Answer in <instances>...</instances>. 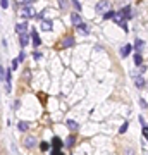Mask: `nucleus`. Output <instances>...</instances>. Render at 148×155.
<instances>
[{
  "instance_id": "1",
  "label": "nucleus",
  "mask_w": 148,
  "mask_h": 155,
  "mask_svg": "<svg viewBox=\"0 0 148 155\" xmlns=\"http://www.w3.org/2000/svg\"><path fill=\"white\" fill-rule=\"evenodd\" d=\"M112 21L117 24V26H121L126 33H128V22H126V17H124V14L119 10V12H114V17H112Z\"/></svg>"
},
{
  "instance_id": "2",
  "label": "nucleus",
  "mask_w": 148,
  "mask_h": 155,
  "mask_svg": "<svg viewBox=\"0 0 148 155\" xmlns=\"http://www.w3.org/2000/svg\"><path fill=\"white\" fill-rule=\"evenodd\" d=\"M110 9H112L110 0H98V3L95 5V10H97L98 14H107Z\"/></svg>"
},
{
  "instance_id": "3",
  "label": "nucleus",
  "mask_w": 148,
  "mask_h": 155,
  "mask_svg": "<svg viewBox=\"0 0 148 155\" xmlns=\"http://www.w3.org/2000/svg\"><path fill=\"white\" fill-rule=\"evenodd\" d=\"M19 14H21L24 19H29V17H33V16H34V9H33L31 5H21Z\"/></svg>"
},
{
  "instance_id": "4",
  "label": "nucleus",
  "mask_w": 148,
  "mask_h": 155,
  "mask_svg": "<svg viewBox=\"0 0 148 155\" xmlns=\"http://www.w3.org/2000/svg\"><path fill=\"white\" fill-rule=\"evenodd\" d=\"M72 45H74V38H72V36H66V38L60 41L59 47H60V48H69V47H72Z\"/></svg>"
},
{
  "instance_id": "5",
  "label": "nucleus",
  "mask_w": 148,
  "mask_h": 155,
  "mask_svg": "<svg viewBox=\"0 0 148 155\" xmlns=\"http://www.w3.org/2000/svg\"><path fill=\"white\" fill-rule=\"evenodd\" d=\"M16 33L21 36V35H26L28 33V24L26 22H19V24H16Z\"/></svg>"
},
{
  "instance_id": "6",
  "label": "nucleus",
  "mask_w": 148,
  "mask_h": 155,
  "mask_svg": "<svg viewBox=\"0 0 148 155\" xmlns=\"http://www.w3.org/2000/svg\"><path fill=\"white\" fill-rule=\"evenodd\" d=\"M22 143H24L26 148H33V147H36V138L34 136H26Z\"/></svg>"
},
{
  "instance_id": "7",
  "label": "nucleus",
  "mask_w": 148,
  "mask_h": 155,
  "mask_svg": "<svg viewBox=\"0 0 148 155\" xmlns=\"http://www.w3.org/2000/svg\"><path fill=\"white\" fill-rule=\"evenodd\" d=\"M71 22H72V26L78 28V26L83 22V21H81V16H79L78 12H72V14H71Z\"/></svg>"
},
{
  "instance_id": "8",
  "label": "nucleus",
  "mask_w": 148,
  "mask_h": 155,
  "mask_svg": "<svg viewBox=\"0 0 148 155\" xmlns=\"http://www.w3.org/2000/svg\"><path fill=\"white\" fill-rule=\"evenodd\" d=\"M131 50H133V45H131V43H126V45L121 48V55H122V57H128V55L131 53Z\"/></svg>"
},
{
  "instance_id": "9",
  "label": "nucleus",
  "mask_w": 148,
  "mask_h": 155,
  "mask_svg": "<svg viewBox=\"0 0 148 155\" xmlns=\"http://www.w3.org/2000/svg\"><path fill=\"white\" fill-rule=\"evenodd\" d=\"M52 145H53V148H55V150H60L64 143H62V140H60L59 136H53V138H52Z\"/></svg>"
},
{
  "instance_id": "10",
  "label": "nucleus",
  "mask_w": 148,
  "mask_h": 155,
  "mask_svg": "<svg viewBox=\"0 0 148 155\" xmlns=\"http://www.w3.org/2000/svg\"><path fill=\"white\" fill-rule=\"evenodd\" d=\"M19 43H21V47H26L28 43H29V35L26 33V35H21L19 36Z\"/></svg>"
},
{
  "instance_id": "11",
  "label": "nucleus",
  "mask_w": 148,
  "mask_h": 155,
  "mask_svg": "<svg viewBox=\"0 0 148 155\" xmlns=\"http://www.w3.org/2000/svg\"><path fill=\"white\" fill-rule=\"evenodd\" d=\"M31 36H33V45H34V47H40V43H41V40H40V36H38V33H36L34 29L31 31Z\"/></svg>"
},
{
  "instance_id": "12",
  "label": "nucleus",
  "mask_w": 148,
  "mask_h": 155,
  "mask_svg": "<svg viewBox=\"0 0 148 155\" xmlns=\"http://www.w3.org/2000/svg\"><path fill=\"white\" fill-rule=\"evenodd\" d=\"M78 29H79V33H83V35H90V28H88V24H84V22H81V24L78 26Z\"/></svg>"
},
{
  "instance_id": "13",
  "label": "nucleus",
  "mask_w": 148,
  "mask_h": 155,
  "mask_svg": "<svg viewBox=\"0 0 148 155\" xmlns=\"http://www.w3.org/2000/svg\"><path fill=\"white\" fill-rule=\"evenodd\" d=\"M67 128H69L71 131H78V129H79V124H78L76 121H71V119H69V121H67Z\"/></svg>"
},
{
  "instance_id": "14",
  "label": "nucleus",
  "mask_w": 148,
  "mask_h": 155,
  "mask_svg": "<svg viewBox=\"0 0 148 155\" xmlns=\"http://www.w3.org/2000/svg\"><path fill=\"white\" fill-rule=\"evenodd\" d=\"M121 12L124 14V17H126V19L133 16V12H131V7H129V5H126V7H122V9H121Z\"/></svg>"
},
{
  "instance_id": "15",
  "label": "nucleus",
  "mask_w": 148,
  "mask_h": 155,
  "mask_svg": "<svg viewBox=\"0 0 148 155\" xmlns=\"http://www.w3.org/2000/svg\"><path fill=\"white\" fill-rule=\"evenodd\" d=\"M134 85H136V88H143V86H145V78H143V76H138V78L134 79Z\"/></svg>"
},
{
  "instance_id": "16",
  "label": "nucleus",
  "mask_w": 148,
  "mask_h": 155,
  "mask_svg": "<svg viewBox=\"0 0 148 155\" xmlns=\"http://www.w3.org/2000/svg\"><path fill=\"white\" fill-rule=\"evenodd\" d=\"M134 64L140 67V66H143V57H141V53L138 52V53H134Z\"/></svg>"
},
{
  "instance_id": "17",
  "label": "nucleus",
  "mask_w": 148,
  "mask_h": 155,
  "mask_svg": "<svg viewBox=\"0 0 148 155\" xmlns=\"http://www.w3.org/2000/svg\"><path fill=\"white\" fill-rule=\"evenodd\" d=\"M41 29H45V31H50L52 29V22L50 21H41V26H40Z\"/></svg>"
},
{
  "instance_id": "18",
  "label": "nucleus",
  "mask_w": 148,
  "mask_h": 155,
  "mask_svg": "<svg viewBox=\"0 0 148 155\" xmlns=\"http://www.w3.org/2000/svg\"><path fill=\"white\" fill-rule=\"evenodd\" d=\"M74 143H76V136H72V135H71V136L66 140V147H67V148H71Z\"/></svg>"
},
{
  "instance_id": "19",
  "label": "nucleus",
  "mask_w": 148,
  "mask_h": 155,
  "mask_svg": "<svg viewBox=\"0 0 148 155\" xmlns=\"http://www.w3.org/2000/svg\"><path fill=\"white\" fill-rule=\"evenodd\" d=\"M17 128H19V131H26V129L29 128V123H24V121H22V123L17 124Z\"/></svg>"
},
{
  "instance_id": "20",
  "label": "nucleus",
  "mask_w": 148,
  "mask_h": 155,
  "mask_svg": "<svg viewBox=\"0 0 148 155\" xmlns=\"http://www.w3.org/2000/svg\"><path fill=\"white\" fill-rule=\"evenodd\" d=\"M128 128H129V123L126 121V123H124V124H122V126L119 128V135H124V133L128 131Z\"/></svg>"
},
{
  "instance_id": "21",
  "label": "nucleus",
  "mask_w": 148,
  "mask_h": 155,
  "mask_svg": "<svg viewBox=\"0 0 148 155\" xmlns=\"http://www.w3.org/2000/svg\"><path fill=\"white\" fill-rule=\"evenodd\" d=\"M48 148H50V143H47V141H41L40 143V150L41 152H48Z\"/></svg>"
},
{
  "instance_id": "22",
  "label": "nucleus",
  "mask_w": 148,
  "mask_h": 155,
  "mask_svg": "<svg viewBox=\"0 0 148 155\" xmlns=\"http://www.w3.org/2000/svg\"><path fill=\"white\" fill-rule=\"evenodd\" d=\"M71 3H72V7L76 9V12H81V3H79L78 0H71Z\"/></svg>"
},
{
  "instance_id": "23",
  "label": "nucleus",
  "mask_w": 148,
  "mask_h": 155,
  "mask_svg": "<svg viewBox=\"0 0 148 155\" xmlns=\"http://www.w3.org/2000/svg\"><path fill=\"white\" fill-rule=\"evenodd\" d=\"M141 47H143V40H140V38H138V40H136V43H134V48L140 52V48H141Z\"/></svg>"
},
{
  "instance_id": "24",
  "label": "nucleus",
  "mask_w": 148,
  "mask_h": 155,
  "mask_svg": "<svg viewBox=\"0 0 148 155\" xmlns=\"http://www.w3.org/2000/svg\"><path fill=\"white\" fill-rule=\"evenodd\" d=\"M112 17H114V12L112 10H109L107 14H103V19H112Z\"/></svg>"
},
{
  "instance_id": "25",
  "label": "nucleus",
  "mask_w": 148,
  "mask_h": 155,
  "mask_svg": "<svg viewBox=\"0 0 148 155\" xmlns=\"http://www.w3.org/2000/svg\"><path fill=\"white\" fill-rule=\"evenodd\" d=\"M0 5H2V9H7L9 7V2L7 0H0Z\"/></svg>"
},
{
  "instance_id": "26",
  "label": "nucleus",
  "mask_w": 148,
  "mask_h": 155,
  "mask_svg": "<svg viewBox=\"0 0 148 155\" xmlns=\"http://www.w3.org/2000/svg\"><path fill=\"white\" fill-rule=\"evenodd\" d=\"M143 136L145 140H148V126H143Z\"/></svg>"
},
{
  "instance_id": "27",
  "label": "nucleus",
  "mask_w": 148,
  "mask_h": 155,
  "mask_svg": "<svg viewBox=\"0 0 148 155\" xmlns=\"http://www.w3.org/2000/svg\"><path fill=\"white\" fill-rule=\"evenodd\" d=\"M17 66H19V60L14 59V60H12V69H17Z\"/></svg>"
},
{
  "instance_id": "28",
  "label": "nucleus",
  "mask_w": 148,
  "mask_h": 155,
  "mask_svg": "<svg viewBox=\"0 0 148 155\" xmlns=\"http://www.w3.org/2000/svg\"><path fill=\"white\" fill-rule=\"evenodd\" d=\"M24 59H26V53H24V52H21V53H19V59H17V60L21 62V60H24Z\"/></svg>"
},
{
  "instance_id": "29",
  "label": "nucleus",
  "mask_w": 148,
  "mask_h": 155,
  "mask_svg": "<svg viewBox=\"0 0 148 155\" xmlns=\"http://www.w3.org/2000/svg\"><path fill=\"white\" fill-rule=\"evenodd\" d=\"M33 57H34V59H40V57H41V53H40V52H33Z\"/></svg>"
},
{
  "instance_id": "30",
  "label": "nucleus",
  "mask_w": 148,
  "mask_h": 155,
  "mask_svg": "<svg viewBox=\"0 0 148 155\" xmlns=\"http://www.w3.org/2000/svg\"><path fill=\"white\" fill-rule=\"evenodd\" d=\"M52 155H64V154H62L60 150H55V152H53V154H52Z\"/></svg>"
},
{
  "instance_id": "31",
  "label": "nucleus",
  "mask_w": 148,
  "mask_h": 155,
  "mask_svg": "<svg viewBox=\"0 0 148 155\" xmlns=\"http://www.w3.org/2000/svg\"><path fill=\"white\" fill-rule=\"evenodd\" d=\"M60 7H66V0H60Z\"/></svg>"
},
{
  "instance_id": "32",
  "label": "nucleus",
  "mask_w": 148,
  "mask_h": 155,
  "mask_svg": "<svg viewBox=\"0 0 148 155\" xmlns=\"http://www.w3.org/2000/svg\"><path fill=\"white\" fill-rule=\"evenodd\" d=\"M28 2H33V0H22V5H26Z\"/></svg>"
}]
</instances>
